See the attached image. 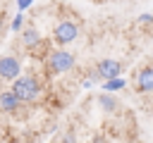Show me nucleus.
<instances>
[{
	"mask_svg": "<svg viewBox=\"0 0 153 143\" xmlns=\"http://www.w3.org/2000/svg\"><path fill=\"white\" fill-rule=\"evenodd\" d=\"M12 93L22 100V102H33L38 95H41V81L36 79V76H17V79H12Z\"/></svg>",
	"mask_w": 153,
	"mask_h": 143,
	"instance_id": "obj_1",
	"label": "nucleus"
},
{
	"mask_svg": "<svg viewBox=\"0 0 153 143\" xmlns=\"http://www.w3.org/2000/svg\"><path fill=\"white\" fill-rule=\"evenodd\" d=\"M74 55L69 52V50H53L50 55H48V69H50V74H65V72H69V69H74Z\"/></svg>",
	"mask_w": 153,
	"mask_h": 143,
	"instance_id": "obj_2",
	"label": "nucleus"
},
{
	"mask_svg": "<svg viewBox=\"0 0 153 143\" xmlns=\"http://www.w3.org/2000/svg\"><path fill=\"white\" fill-rule=\"evenodd\" d=\"M76 36H79V26H76L74 21H69V19L57 21V26L53 29V41H55L57 45H67V43L76 41Z\"/></svg>",
	"mask_w": 153,
	"mask_h": 143,
	"instance_id": "obj_3",
	"label": "nucleus"
},
{
	"mask_svg": "<svg viewBox=\"0 0 153 143\" xmlns=\"http://www.w3.org/2000/svg\"><path fill=\"white\" fill-rule=\"evenodd\" d=\"M19 74H22V62H19V57H14V55L0 57V76H2V79L12 81V79H17Z\"/></svg>",
	"mask_w": 153,
	"mask_h": 143,
	"instance_id": "obj_4",
	"label": "nucleus"
},
{
	"mask_svg": "<svg viewBox=\"0 0 153 143\" xmlns=\"http://www.w3.org/2000/svg\"><path fill=\"white\" fill-rule=\"evenodd\" d=\"M96 72H98L100 81L115 79V76H122V64H120L117 60H100V62L96 64Z\"/></svg>",
	"mask_w": 153,
	"mask_h": 143,
	"instance_id": "obj_5",
	"label": "nucleus"
},
{
	"mask_svg": "<svg viewBox=\"0 0 153 143\" xmlns=\"http://www.w3.org/2000/svg\"><path fill=\"white\" fill-rule=\"evenodd\" d=\"M136 91L139 93H153V67L146 64L136 72Z\"/></svg>",
	"mask_w": 153,
	"mask_h": 143,
	"instance_id": "obj_6",
	"label": "nucleus"
},
{
	"mask_svg": "<svg viewBox=\"0 0 153 143\" xmlns=\"http://www.w3.org/2000/svg\"><path fill=\"white\" fill-rule=\"evenodd\" d=\"M19 105H22V100H19V98L12 93V88L0 93V110H2V112H14Z\"/></svg>",
	"mask_w": 153,
	"mask_h": 143,
	"instance_id": "obj_7",
	"label": "nucleus"
},
{
	"mask_svg": "<svg viewBox=\"0 0 153 143\" xmlns=\"http://www.w3.org/2000/svg\"><path fill=\"white\" fill-rule=\"evenodd\" d=\"M98 105H100L105 112H117V107H120V100L115 98V93L105 91V93H100V95H98Z\"/></svg>",
	"mask_w": 153,
	"mask_h": 143,
	"instance_id": "obj_8",
	"label": "nucleus"
},
{
	"mask_svg": "<svg viewBox=\"0 0 153 143\" xmlns=\"http://www.w3.org/2000/svg\"><path fill=\"white\" fill-rule=\"evenodd\" d=\"M22 43H24V48H36V45L41 43V33H38V29H33V26L22 29Z\"/></svg>",
	"mask_w": 153,
	"mask_h": 143,
	"instance_id": "obj_9",
	"label": "nucleus"
},
{
	"mask_svg": "<svg viewBox=\"0 0 153 143\" xmlns=\"http://www.w3.org/2000/svg\"><path fill=\"white\" fill-rule=\"evenodd\" d=\"M103 88H105V91H110V93H117L120 88H124V79H122V76L105 79V81H103Z\"/></svg>",
	"mask_w": 153,
	"mask_h": 143,
	"instance_id": "obj_10",
	"label": "nucleus"
},
{
	"mask_svg": "<svg viewBox=\"0 0 153 143\" xmlns=\"http://www.w3.org/2000/svg\"><path fill=\"white\" fill-rule=\"evenodd\" d=\"M22 26H24V14H22V10L14 14V19H12V31H22Z\"/></svg>",
	"mask_w": 153,
	"mask_h": 143,
	"instance_id": "obj_11",
	"label": "nucleus"
},
{
	"mask_svg": "<svg viewBox=\"0 0 153 143\" xmlns=\"http://www.w3.org/2000/svg\"><path fill=\"white\" fill-rule=\"evenodd\" d=\"M136 24H153V14H141L136 19Z\"/></svg>",
	"mask_w": 153,
	"mask_h": 143,
	"instance_id": "obj_12",
	"label": "nucleus"
},
{
	"mask_svg": "<svg viewBox=\"0 0 153 143\" xmlns=\"http://www.w3.org/2000/svg\"><path fill=\"white\" fill-rule=\"evenodd\" d=\"M31 5H33V0H17V7H19L22 12H24L26 7H31Z\"/></svg>",
	"mask_w": 153,
	"mask_h": 143,
	"instance_id": "obj_13",
	"label": "nucleus"
},
{
	"mask_svg": "<svg viewBox=\"0 0 153 143\" xmlns=\"http://www.w3.org/2000/svg\"><path fill=\"white\" fill-rule=\"evenodd\" d=\"M0 29H2V17H0Z\"/></svg>",
	"mask_w": 153,
	"mask_h": 143,
	"instance_id": "obj_14",
	"label": "nucleus"
}]
</instances>
